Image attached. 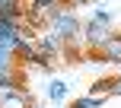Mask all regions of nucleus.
<instances>
[{"instance_id":"obj_13","label":"nucleus","mask_w":121,"mask_h":108,"mask_svg":"<svg viewBox=\"0 0 121 108\" xmlns=\"http://www.w3.org/2000/svg\"><path fill=\"white\" fill-rule=\"evenodd\" d=\"M108 96H121V76L112 79V89H108Z\"/></svg>"},{"instance_id":"obj_6","label":"nucleus","mask_w":121,"mask_h":108,"mask_svg":"<svg viewBox=\"0 0 121 108\" xmlns=\"http://www.w3.org/2000/svg\"><path fill=\"white\" fill-rule=\"evenodd\" d=\"M99 57L108 60V64H121V35L118 32H112V38L99 48Z\"/></svg>"},{"instance_id":"obj_8","label":"nucleus","mask_w":121,"mask_h":108,"mask_svg":"<svg viewBox=\"0 0 121 108\" xmlns=\"http://www.w3.org/2000/svg\"><path fill=\"white\" fill-rule=\"evenodd\" d=\"M48 99H51V102H64V99H67V83H64V79H51Z\"/></svg>"},{"instance_id":"obj_12","label":"nucleus","mask_w":121,"mask_h":108,"mask_svg":"<svg viewBox=\"0 0 121 108\" xmlns=\"http://www.w3.org/2000/svg\"><path fill=\"white\" fill-rule=\"evenodd\" d=\"M89 19H96V22H105V25H112V13L105 10V6H99V10H92V16Z\"/></svg>"},{"instance_id":"obj_11","label":"nucleus","mask_w":121,"mask_h":108,"mask_svg":"<svg viewBox=\"0 0 121 108\" xmlns=\"http://www.w3.org/2000/svg\"><path fill=\"white\" fill-rule=\"evenodd\" d=\"M108 89H112V79H96L89 86V96H108Z\"/></svg>"},{"instance_id":"obj_10","label":"nucleus","mask_w":121,"mask_h":108,"mask_svg":"<svg viewBox=\"0 0 121 108\" xmlns=\"http://www.w3.org/2000/svg\"><path fill=\"white\" fill-rule=\"evenodd\" d=\"M105 96H86V99H77V108H102Z\"/></svg>"},{"instance_id":"obj_9","label":"nucleus","mask_w":121,"mask_h":108,"mask_svg":"<svg viewBox=\"0 0 121 108\" xmlns=\"http://www.w3.org/2000/svg\"><path fill=\"white\" fill-rule=\"evenodd\" d=\"M16 54H10V51H3L0 48V73H10V70H16Z\"/></svg>"},{"instance_id":"obj_15","label":"nucleus","mask_w":121,"mask_h":108,"mask_svg":"<svg viewBox=\"0 0 121 108\" xmlns=\"http://www.w3.org/2000/svg\"><path fill=\"white\" fill-rule=\"evenodd\" d=\"M32 108H38V105H32Z\"/></svg>"},{"instance_id":"obj_2","label":"nucleus","mask_w":121,"mask_h":108,"mask_svg":"<svg viewBox=\"0 0 121 108\" xmlns=\"http://www.w3.org/2000/svg\"><path fill=\"white\" fill-rule=\"evenodd\" d=\"M64 6H67L64 0H29V6H26V22L29 25H45V29H48L51 19H54Z\"/></svg>"},{"instance_id":"obj_1","label":"nucleus","mask_w":121,"mask_h":108,"mask_svg":"<svg viewBox=\"0 0 121 108\" xmlns=\"http://www.w3.org/2000/svg\"><path fill=\"white\" fill-rule=\"evenodd\" d=\"M48 32H51V35H57L64 45H67V42H80V35H83V19H80L73 10H67V6H64V10L51 19Z\"/></svg>"},{"instance_id":"obj_14","label":"nucleus","mask_w":121,"mask_h":108,"mask_svg":"<svg viewBox=\"0 0 121 108\" xmlns=\"http://www.w3.org/2000/svg\"><path fill=\"white\" fill-rule=\"evenodd\" d=\"M70 108H77V102H73V105H70Z\"/></svg>"},{"instance_id":"obj_5","label":"nucleus","mask_w":121,"mask_h":108,"mask_svg":"<svg viewBox=\"0 0 121 108\" xmlns=\"http://www.w3.org/2000/svg\"><path fill=\"white\" fill-rule=\"evenodd\" d=\"M35 48L45 54V57H54V54L64 51V42H60L57 35H51V32H42V35L35 38Z\"/></svg>"},{"instance_id":"obj_4","label":"nucleus","mask_w":121,"mask_h":108,"mask_svg":"<svg viewBox=\"0 0 121 108\" xmlns=\"http://www.w3.org/2000/svg\"><path fill=\"white\" fill-rule=\"evenodd\" d=\"M0 108H32V96H29V89H10V92H0Z\"/></svg>"},{"instance_id":"obj_7","label":"nucleus","mask_w":121,"mask_h":108,"mask_svg":"<svg viewBox=\"0 0 121 108\" xmlns=\"http://www.w3.org/2000/svg\"><path fill=\"white\" fill-rule=\"evenodd\" d=\"M22 76L19 70H10V73H0V92H10V89H22Z\"/></svg>"},{"instance_id":"obj_3","label":"nucleus","mask_w":121,"mask_h":108,"mask_svg":"<svg viewBox=\"0 0 121 108\" xmlns=\"http://www.w3.org/2000/svg\"><path fill=\"white\" fill-rule=\"evenodd\" d=\"M108 38H112V25L96 22V19H86V22H83V45L92 54H99V48H102Z\"/></svg>"},{"instance_id":"obj_16","label":"nucleus","mask_w":121,"mask_h":108,"mask_svg":"<svg viewBox=\"0 0 121 108\" xmlns=\"http://www.w3.org/2000/svg\"><path fill=\"white\" fill-rule=\"evenodd\" d=\"M118 67H121V64H118Z\"/></svg>"}]
</instances>
